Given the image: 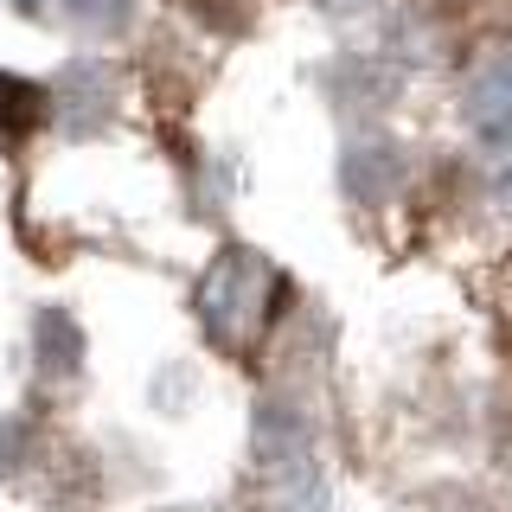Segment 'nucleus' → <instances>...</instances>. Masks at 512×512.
<instances>
[{"instance_id":"obj_7","label":"nucleus","mask_w":512,"mask_h":512,"mask_svg":"<svg viewBox=\"0 0 512 512\" xmlns=\"http://www.w3.org/2000/svg\"><path fill=\"white\" fill-rule=\"evenodd\" d=\"M64 13L90 39H116V32L135 26V0H64Z\"/></svg>"},{"instance_id":"obj_8","label":"nucleus","mask_w":512,"mask_h":512,"mask_svg":"<svg viewBox=\"0 0 512 512\" xmlns=\"http://www.w3.org/2000/svg\"><path fill=\"white\" fill-rule=\"evenodd\" d=\"M52 116V96L26 77H0V128H39Z\"/></svg>"},{"instance_id":"obj_6","label":"nucleus","mask_w":512,"mask_h":512,"mask_svg":"<svg viewBox=\"0 0 512 512\" xmlns=\"http://www.w3.org/2000/svg\"><path fill=\"white\" fill-rule=\"evenodd\" d=\"M391 180H397V154L384 148V141H359V148L346 154V186L359 192V199H384Z\"/></svg>"},{"instance_id":"obj_3","label":"nucleus","mask_w":512,"mask_h":512,"mask_svg":"<svg viewBox=\"0 0 512 512\" xmlns=\"http://www.w3.org/2000/svg\"><path fill=\"white\" fill-rule=\"evenodd\" d=\"M461 116L493 154H512V45L474 58V71L461 77Z\"/></svg>"},{"instance_id":"obj_1","label":"nucleus","mask_w":512,"mask_h":512,"mask_svg":"<svg viewBox=\"0 0 512 512\" xmlns=\"http://www.w3.org/2000/svg\"><path fill=\"white\" fill-rule=\"evenodd\" d=\"M276 263H269L263 250H244V244H231V250H218L212 256V269L199 276V320H205V333H212L218 346H250V333L269 320V301H276Z\"/></svg>"},{"instance_id":"obj_5","label":"nucleus","mask_w":512,"mask_h":512,"mask_svg":"<svg viewBox=\"0 0 512 512\" xmlns=\"http://www.w3.org/2000/svg\"><path fill=\"white\" fill-rule=\"evenodd\" d=\"M32 352H39V372L52 378H71L77 365H84V333H77L71 314H39V327H32Z\"/></svg>"},{"instance_id":"obj_4","label":"nucleus","mask_w":512,"mask_h":512,"mask_svg":"<svg viewBox=\"0 0 512 512\" xmlns=\"http://www.w3.org/2000/svg\"><path fill=\"white\" fill-rule=\"evenodd\" d=\"M52 109H58L71 128L109 122V116H116V77H109V64L71 58V64L58 71V84H52Z\"/></svg>"},{"instance_id":"obj_2","label":"nucleus","mask_w":512,"mask_h":512,"mask_svg":"<svg viewBox=\"0 0 512 512\" xmlns=\"http://www.w3.org/2000/svg\"><path fill=\"white\" fill-rule=\"evenodd\" d=\"M256 461H263L269 506H276V512H327L333 506L327 474H320L314 448L301 442V429H282L276 410L256 416Z\"/></svg>"},{"instance_id":"obj_9","label":"nucleus","mask_w":512,"mask_h":512,"mask_svg":"<svg viewBox=\"0 0 512 512\" xmlns=\"http://www.w3.org/2000/svg\"><path fill=\"white\" fill-rule=\"evenodd\" d=\"M320 13H327V20H365V13L378 7V0H314Z\"/></svg>"}]
</instances>
